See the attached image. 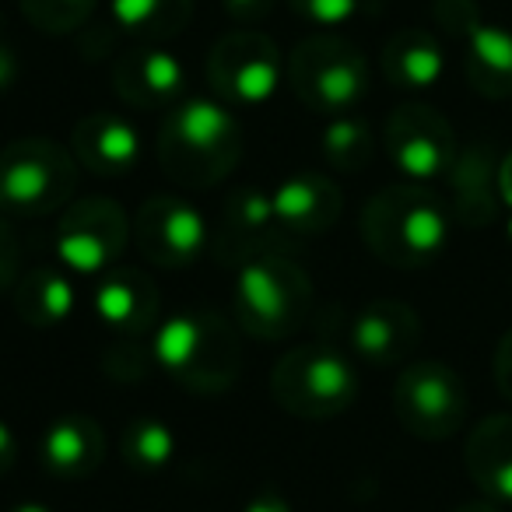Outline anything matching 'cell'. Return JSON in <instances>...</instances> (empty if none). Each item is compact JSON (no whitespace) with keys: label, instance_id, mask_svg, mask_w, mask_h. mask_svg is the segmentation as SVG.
Returning <instances> with one entry per match:
<instances>
[{"label":"cell","instance_id":"1","mask_svg":"<svg viewBox=\"0 0 512 512\" xmlns=\"http://www.w3.org/2000/svg\"><path fill=\"white\" fill-rule=\"evenodd\" d=\"M242 158V127L221 99L186 95L158 130V165L179 186L211 190Z\"/></svg>","mask_w":512,"mask_h":512},{"label":"cell","instance_id":"2","mask_svg":"<svg viewBox=\"0 0 512 512\" xmlns=\"http://www.w3.org/2000/svg\"><path fill=\"white\" fill-rule=\"evenodd\" d=\"M151 355L172 383L197 397H218L232 390L242 365L239 334L211 309H190L158 323Z\"/></svg>","mask_w":512,"mask_h":512},{"label":"cell","instance_id":"3","mask_svg":"<svg viewBox=\"0 0 512 512\" xmlns=\"http://www.w3.org/2000/svg\"><path fill=\"white\" fill-rule=\"evenodd\" d=\"M362 239L390 267H428L446 249L449 211L425 183H397L379 190L362 211Z\"/></svg>","mask_w":512,"mask_h":512},{"label":"cell","instance_id":"4","mask_svg":"<svg viewBox=\"0 0 512 512\" xmlns=\"http://www.w3.org/2000/svg\"><path fill=\"white\" fill-rule=\"evenodd\" d=\"M235 320L256 341H285L299 334L313 309V278L292 256L267 249L235 271Z\"/></svg>","mask_w":512,"mask_h":512},{"label":"cell","instance_id":"5","mask_svg":"<svg viewBox=\"0 0 512 512\" xmlns=\"http://www.w3.org/2000/svg\"><path fill=\"white\" fill-rule=\"evenodd\" d=\"M78 186V158L50 137H18L0 151V214L46 218L64 211Z\"/></svg>","mask_w":512,"mask_h":512},{"label":"cell","instance_id":"6","mask_svg":"<svg viewBox=\"0 0 512 512\" xmlns=\"http://www.w3.org/2000/svg\"><path fill=\"white\" fill-rule=\"evenodd\" d=\"M271 397L292 418L327 421L355 404L358 372L351 358L330 344L288 348L271 372Z\"/></svg>","mask_w":512,"mask_h":512},{"label":"cell","instance_id":"7","mask_svg":"<svg viewBox=\"0 0 512 512\" xmlns=\"http://www.w3.org/2000/svg\"><path fill=\"white\" fill-rule=\"evenodd\" d=\"M288 85L313 113L341 116L369 92V60L341 36H309L288 57Z\"/></svg>","mask_w":512,"mask_h":512},{"label":"cell","instance_id":"8","mask_svg":"<svg viewBox=\"0 0 512 512\" xmlns=\"http://www.w3.org/2000/svg\"><path fill=\"white\" fill-rule=\"evenodd\" d=\"M130 235H134V228H130L120 200L81 197L60 211L53 253H57L64 271L95 278V274H106L109 267H116Z\"/></svg>","mask_w":512,"mask_h":512},{"label":"cell","instance_id":"9","mask_svg":"<svg viewBox=\"0 0 512 512\" xmlns=\"http://www.w3.org/2000/svg\"><path fill=\"white\" fill-rule=\"evenodd\" d=\"M281 50L256 29H235L207 53V85L225 106H264L281 85Z\"/></svg>","mask_w":512,"mask_h":512},{"label":"cell","instance_id":"10","mask_svg":"<svg viewBox=\"0 0 512 512\" xmlns=\"http://www.w3.org/2000/svg\"><path fill=\"white\" fill-rule=\"evenodd\" d=\"M393 414L418 439H453L467 418V386L449 365L414 362L393 383Z\"/></svg>","mask_w":512,"mask_h":512},{"label":"cell","instance_id":"11","mask_svg":"<svg viewBox=\"0 0 512 512\" xmlns=\"http://www.w3.org/2000/svg\"><path fill=\"white\" fill-rule=\"evenodd\" d=\"M130 228H134L137 249L144 260L165 267V271L193 267L200 253L211 246V228H207L204 214L190 200L172 197V193H158V197L144 200Z\"/></svg>","mask_w":512,"mask_h":512},{"label":"cell","instance_id":"12","mask_svg":"<svg viewBox=\"0 0 512 512\" xmlns=\"http://www.w3.org/2000/svg\"><path fill=\"white\" fill-rule=\"evenodd\" d=\"M383 144L393 169L411 183L446 176L456 151H460L449 120L425 102H404L393 109L383 130Z\"/></svg>","mask_w":512,"mask_h":512},{"label":"cell","instance_id":"13","mask_svg":"<svg viewBox=\"0 0 512 512\" xmlns=\"http://www.w3.org/2000/svg\"><path fill=\"white\" fill-rule=\"evenodd\" d=\"M278 221H274L271 190L260 186H239L225 197L218 225L211 228L214 260L228 271H239L253 256L278 249Z\"/></svg>","mask_w":512,"mask_h":512},{"label":"cell","instance_id":"14","mask_svg":"<svg viewBox=\"0 0 512 512\" xmlns=\"http://www.w3.org/2000/svg\"><path fill=\"white\" fill-rule=\"evenodd\" d=\"M113 88L127 106L155 113L186 99V67L162 43H141L113 64Z\"/></svg>","mask_w":512,"mask_h":512},{"label":"cell","instance_id":"15","mask_svg":"<svg viewBox=\"0 0 512 512\" xmlns=\"http://www.w3.org/2000/svg\"><path fill=\"white\" fill-rule=\"evenodd\" d=\"M271 207L281 239H316L337 225L344 193L323 172H295L271 190Z\"/></svg>","mask_w":512,"mask_h":512},{"label":"cell","instance_id":"16","mask_svg":"<svg viewBox=\"0 0 512 512\" xmlns=\"http://www.w3.org/2000/svg\"><path fill=\"white\" fill-rule=\"evenodd\" d=\"M92 309L109 330L123 337H141L158 327V285L141 267H109L99 274V285L92 292Z\"/></svg>","mask_w":512,"mask_h":512},{"label":"cell","instance_id":"17","mask_svg":"<svg viewBox=\"0 0 512 512\" xmlns=\"http://www.w3.org/2000/svg\"><path fill=\"white\" fill-rule=\"evenodd\" d=\"M71 155L99 179H123L141 162V134L127 116L88 113L71 130Z\"/></svg>","mask_w":512,"mask_h":512},{"label":"cell","instance_id":"18","mask_svg":"<svg viewBox=\"0 0 512 512\" xmlns=\"http://www.w3.org/2000/svg\"><path fill=\"white\" fill-rule=\"evenodd\" d=\"M351 351L369 365H397L418 348L421 316L407 302L376 299L351 320Z\"/></svg>","mask_w":512,"mask_h":512},{"label":"cell","instance_id":"19","mask_svg":"<svg viewBox=\"0 0 512 512\" xmlns=\"http://www.w3.org/2000/svg\"><path fill=\"white\" fill-rule=\"evenodd\" d=\"M498 158L491 144H467L456 151L453 165H449V211L456 221L467 228H481L498 218L502 200V186H498Z\"/></svg>","mask_w":512,"mask_h":512},{"label":"cell","instance_id":"20","mask_svg":"<svg viewBox=\"0 0 512 512\" xmlns=\"http://www.w3.org/2000/svg\"><path fill=\"white\" fill-rule=\"evenodd\" d=\"M39 460L57 481H85L106 460V432L92 414H60L39 439Z\"/></svg>","mask_w":512,"mask_h":512},{"label":"cell","instance_id":"21","mask_svg":"<svg viewBox=\"0 0 512 512\" xmlns=\"http://www.w3.org/2000/svg\"><path fill=\"white\" fill-rule=\"evenodd\" d=\"M449 39L463 46V74L470 88L484 99H509L512 95V32L474 15Z\"/></svg>","mask_w":512,"mask_h":512},{"label":"cell","instance_id":"22","mask_svg":"<svg viewBox=\"0 0 512 512\" xmlns=\"http://www.w3.org/2000/svg\"><path fill=\"white\" fill-rule=\"evenodd\" d=\"M463 463H467L470 481L491 498L512 502V414H491L463 446Z\"/></svg>","mask_w":512,"mask_h":512},{"label":"cell","instance_id":"23","mask_svg":"<svg viewBox=\"0 0 512 512\" xmlns=\"http://www.w3.org/2000/svg\"><path fill=\"white\" fill-rule=\"evenodd\" d=\"M379 67H383L386 81L400 92H425L446 71V53L432 32L400 29L386 39Z\"/></svg>","mask_w":512,"mask_h":512},{"label":"cell","instance_id":"24","mask_svg":"<svg viewBox=\"0 0 512 512\" xmlns=\"http://www.w3.org/2000/svg\"><path fill=\"white\" fill-rule=\"evenodd\" d=\"M11 295H15L18 320L36 330L60 327L78 309V295H74L71 278L64 274V267H50V264H39L32 271H25L15 281Z\"/></svg>","mask_w":512,"mask_h":512},{"label":"cell","instance_id":"25","mask_svg":"<svg viewBox=\"0 0 512 512\" xmlns=\"http://www.w3.org/2000/svg\"><path fill=\"white\" fill-rule=\"evenodd\" d=\"M109 15L123 36L137 43H165L190 25L193 0H109Z\"/></svg>","mask_w":512,"mask_h":512},{"label":"cell","instance_id":"26","mask_svg":"<svg viewBox=\"0 0 512 512\" xmlns=\"http://www.w3.org/2000/svg\"><path fill=\"white\" fill-rule=\"evenodd\" d=\"M120 456L130 470L155 474V470L169 467L176 456V435L158 418H134L120 432Z\"/></svg>","mask_w":512,"mask_h":512},{"label":"cell","instance_id":"27","mask_svg":"<svg viewBox=\"0 0 512 512\" xmlns=\"http://www.w3.org/2000/svg\"><path fill=\"white\" fill-rule=\"evenodd\" d=\"M320 151L327 165H334L337 172H358L376 155V137H372V127L365 120L341 113L323 127Z\"/></svg>","mask_w":512,"mask_h":512},{"label":"cell","instance_id":"28","mask_svg":"<svg viewBox=\"0 0 512 512\" xmlns=\"http://www.w3.org/2000/svg\"><path fill=\"white\" fill-rule=\"evenodd\" d=\"M22 15L46 36H67L95 15L99 0H18Z\"/></svg>","mask_w":512,"mask_h":512},{"label":"cell","instance_id":"29","mask_svg":"<svg viewBox=\"0 0 512 512\" xmlns=\"http://www.w3.org/2000/svg\"><path fill=\"white\" fill-rule=\"evenodd\" d=\"M102 365H106V372L116 383H141L151 372V365H155V355H151V348H144L141 341H134V337H123L120 344H113V348L106 351Z\"/></svg>","mask_w":512,"mask_h":512},{"label":"cell","instance_id":"30","mask_svg":"<svg viewBox=\"0 0 512 512\" xmlns=\"http://www.w3.org/2000/svg\"><path fill=\"white\" fill-rule=\"evenodd\" d=\"M365 0H288V8L302 18V22L316 25V29H337L348 25L351 18L362 11Z\"/></svg>","mask_w":512,"mask_h":512},{"label":"cell","instance_id":"31","mask_svg":"<svg viewBox=\"0 0 512 512\" xmlns=\"http://www.w3.org/2000/svg\"><path fill=\"white\" fill-rule=\"evenodd\" d=\"M18 281V239L15 228L0 214V292H11Z\"/></svg>","mask_w":512,"mask_h":512},{"label":"cell","instance_id":"32","mask_svg":"<svg viewBox=\"0 0 512 512\" xmlns=\"http://www.w3.org/2000/svg\"><path fill=\"white\" fill-rule=\"evenodd\" d=\"M18 74H22V64H18L15 43H11L8 29H4V18H0V92H8L18 81Z\"/></svg>","mask_w":512,"mask_h":512},{"label":"cell","instance_id":"33","mask_svg":"<svg viewBox=\"0 0 512 512\" xmlns=\"http://www.w3.org/2000/svg\"><path fill=\"white\" fill-rule=\"evenodd\" d=\"M221 4H225V15L239 25H256L274 8V0H221Z\"/></svg>","mask_w":512,"mask_h":512},{"label":"cell","instance_id":"34","mask_svg":"<svg viewBox=\"0 0 512 512\" xmlns=\"http://www.w3.org/2000/svg\"><path fill=\"white\" fill-rule=\"evenodd\" d=\"M495 383L505 400H512V330L498 341L495 348Z\"/></svg>","mask_w":512,"mask_h":512},{"label":"cell","instance_id":"35","mask_svg":"<svg viewBox=\"0 0 512 512\" xmlns=\"http://www.w3.org/2000/svg\"><path fill=\"white\" fill-rule=\"evenodd\" d=\"M242 512H292V505H288V498L281 495V491L264 488V491H256V495L249 498Z\"/></svg>","mask_w":512,"mask_h":512},{"label":"cell","instance_id":"36","mask_svg":"<svg viewBox=\"0 0 512 512\" xmlns=\"http://www.w3.org/2000/svg\"><path fill=\"white\" fill-rule=\"evenodd\" d=\"M15 460H18V439L8 421H0V477L15 467Z\"/></svg>","mask_w":512,"mask_h":512},{"label":"cell","instance_id":"37","mask_svg":"<svg viewBox=\"0 0 512 512\" xmlns=\"http://www.w3.org/2000/svg\"><path fill=\"white\" fill-rule=\"evenodd\" d=\"M498 186H502V200L512 207V151L502 158V165H498Z\"/></svg>","mask_w":512,"mask_h":512},{"label":"cell","instance_id":"38","mask_svg":"<svg viewBox=\"0 0 512 512\" xmlns=\"http://www.w3.org/2000/svg\"><path fill=\"white\" fill-rule=\"evenodd\" d=\"M456 512H502L495 502H467V505H460Z\"/></svg>","mask_w":512,"mask_h":512},{"label":"cell","instance_id":"39","mask_svg":"<svg viewBox=\"0 0 512 512\" xmlns=\"http://www.w3.org/2000/svg\"><path fill=\"white\" fill-rule=\"evenodd\" d=\"M11 512H53L50 505H43V502H22V505H15Z\"/></svg>","mask_w":512,"mask_h":512},{"label":"cell","instance_id":"40","mask_svg":"<svg viewBox=\"0 0 512 512\" xmlns=\"http://www.w3.org/2000/svg\"><path fill=\"white\" fill-rule=\"evenodd\" d=\"M509 232H512V225H509Z\"/></svg>","mask_w":512,"mask_h":512}]
</instances>
